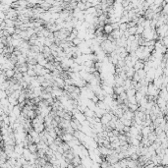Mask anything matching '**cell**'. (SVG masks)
<instances>
[{"mask_svg":"<svg viewBox=\"0 0 168 168\" xmlns=\"http://www.w3.org/2000/svg\"><path fill=\"white\" fill-rule=\"evenodd\" d=\"M113 31H114V29L112 27V24H110V23H107V24H105L103 26V32L105 35L109 36V35H111L113 32Z\"/></svg>","mask_w":168,"mask_h":168,"instance_id":"obj_1","label":"cell"},{"mask_svg":"<svg viewBox=\"0 0 168 168\" xmlns=\"http://www.w3.org/2000/svg\"><path fill=\"white\" fill-rule=\"evenodd\" d=\"M4 73H5L7 79H12V78H14V76L16 74V70L15 69H7L4 71Z\"/></svg>","mask_w":168,"mask_h":168,"instance_id":"obj_2","label":"cell"},{"mask_svg":"<svg viewBox=\"0 0 168 168\" xmlns=\"http://www.w3.org/2000/svg\"><path fill=\"white\" fill-rule=\"evenodd\" d=\"M5 30H7V32L10 33V36H12V35L16 33L17 28H16V27H9V26H7V27H6Z\"/></svg>","mask_w":168,"mask_h":168,"instance_id":"obj_3","label":"cell"},{"mask_svg":"<svg viewBox=\"0 0 168 168\" xmlns=\"http://www.w3.org/2000/svg\"><path fill=\"white\" fill-rule=\"evenodd\" d=\"M127 31H128V32L130 33V36H131V35H136L137 33V26L129 27Z\"/></svg>","mask_w":168,"mask_h":168,"instance_id":"obj_4","label":"cell"}]
</instances>
